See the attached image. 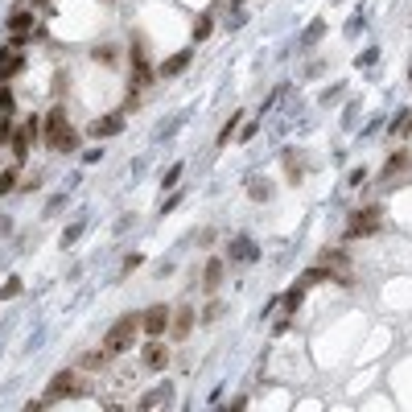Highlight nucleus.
<instances>
[{
    "label": "nucleus",
    "mask_w": 412,
    "mask_h": 412,
    "mask_svg": "<svg viewBox=\"0 0 412 412\" xmlns=\"http://www.w3.org/2000/svg\"><path fill=\"white\" fill-rule=\"evenodd\" d=\"M91 392V383L83 379V371L79 367H62V371H54V379L46 383V404H58V400H79V396H87Z\"/></svg>",
    "instance_id": "f257e3e1"
},
{
    "label": "nucleus",
    "mask_w": 412,
    "mask_h": 412,
    "mask_svg": "<svg viewBox=\"0 0 412 412\" xmlns=\"http://www.w3.org/2000/svg\"><path fill=\"white\" fill-rule=\"evenodd\" d=\"M140 338V314H124V318H116L112 326H107V334H103V351L116 359V355H124V351H132Z\"/></svg>",
    "instance_id": "f03ea898"
},
{
    "label": "nucleus",
    "mask_w": 412,
    "mask_h": 412,
    "mask_svg": "<svg viewBox=\"0 0 412 412\" xmlns=\"http://www.w3.org/2000/svg\"><path fill=\"white\" fill-rule=\"evenodd\" d=\"M383 227V206L379 202H371V206H359V211H351V219H346V239H367V235H375V231Z\"/></svg>",
    "instance_id": "7ed1b4c3"
},
{
    "label": "nucleus",
    "mask_w": 412,
    "mask_h": 412,
    "mask_svg": "<svg viewBox=\"0 0 412 412\" xmlns=\"http://www.w3.org/2000/svg\"><path fill=\"white\" fill-rule=\"evenodd\" d=\"M128 62H132V87L144 91V87H153V79H157V70L148 66V42L132 33V42H128Z\"/></svg>",
    "instance_id": "20e7f679"
},
{
    "label": "nucleus",
    "mask_w": 412,
    "mask_h": 412,
    "mask_svg": "<svg viewBox=\"0 0 412 412\" xmlns=\"http://www.w3.org/2000/svg\"><path fill=\"white\" fill-rule=\"evenodd\" d=\"M38 137H42V120H38V116H29L21 128H13V137H8V153L17 157V165L29 157V148H33V140H38Z\"/></svg>",
    "instance_id": "39448f33"
},
{
    "label": "nucleus",
    "mask_w": 412,
    "mask_h": 412,
    "mask_svg": "<svg viewBox=\"0 0 412 412\" xmlns=\"http://www.w3.org/2000/svg\"><path fill=\"white\" fill-rule=\"evenodd\" d=\"M194 326H198V310L182 301V305H174V314H169V338L174 342H185L190 334H194Z\"/></svg>",
    "instance_id": "423d86ee"
},
{
    "label": "nucleus",
    "mask_w": 412,
    "mask_h": 412,
    "mask_svg": "<svg viewBox=\"0 0 412 412\" xmlns=\"http://www.w3.org/2000/svg\"><path fill=\"white\" fill-rule=\"evenodd\" d=\"M318 264H326L330 273L338 276V284H342V289H351V284H355V276H351V256H346L342 247H326V252H318Z\"/></svg>",
    "instance_id": "0eeeda50"
},
{
    "label": "nucleus",
    "mask_w": 412,
    "mask_h": 412,
    "mask_svg": "<svg viewBox=\"0 0 412 412\" xmlns=\"http://www.w3.org/2000/svg\"><path fill=\"white\" fill-rule=\"evenodd\" d=\"M169 314H174V310L161 305V301L148 305V310L140 314V334H148V338H165V334H169Z\"/></svg>",
    "instance_id": "6e6552de"
},
{
    "label": "nucleus",
    "mask_w": 412,
    "mask_h": 412,
    "mask_svg": "<svg viewBox=\"0 0 412 412\" xmlns=\"http://www.w3.org/2000/svg\"><path fill=\"white\" fill-rule=\"evenodd\" d=\"M412 174V148H396L388 161H383V169H379V182H404Z\"/></svg>",
    "instance_id": "1a4fd4ad"
},
{
    "label": "nucleus",
    "mask_w": 412,
    "mask_h": 412,
    "mask_svg": "<svg viewBox=\"0 0 412 412\" xmlns=\"http://www.w3.org/2000/svg\"><path fill=\"white\" fill-rule=\"evenodd\" d=\"M223 280H227V260H223V256H211V260H206V268H202V280H198V284H202V293H206V297H215V293L223 289Z\"/></svg>",
    "instance_id": "9d476101"
},
{
    "label": "nucleus",
    "mask_w": 412,
    "mask_h": 412,
    "mask_svg": "<svg viewBox=\"0 0 412 412\" xmlns=\"http://www.w3.org/2000/svg\"><path fill=\"white\" fill-rule=\"evenodd\" d=\"M140 363L148 367V371H165V367L174 363V355H169V346H165L161 338H148V342L140 346Z\"/></svg>",
    "instance_id": "9b49d317"
},
{
    "label": "nucleus",
    "mask_w": 412,
    "mask_h": 412,
    "mask_svg": "<svg viewBox=\"0 0 412 412\" xmlns=\"http://www.w3.org/2000/svg\"><path fill=\"white\" fill-rule=\"evenodd\" d=\"M66 128H70V116H66V107H62V103H54V107L46 112V120H42V140H46V144H54V140L62 137Z\"/></svg>",
    "instance_id": "f8f14e48"
},
{
    "label": "nucleus",
    "mask_w": 412,
    "mask_h": 412,
    "mask_svg": "<svg viewBox=\"0 0 412 412\" xmlns=\"http://www.w3.org/2000/svg\"><path fill=\"white\" fill-rule=\"evenodd\" d=\"M95 140H107V137H120L124 132V112H112V116H99L91 120V128H87Z\"/></svg>",
    "instance_id": "ddd939ff"
},
{
    "label": "nucleus",
    "mask_w": 412,
    "mask_h": 412,
    "mask_svg": "<svg viewBox=\"0 0 412 412\" xmlns=\"http://www.w3.org/2000/svg\"><path fill=\"white\" fill-rule=\"evenodd\" d=\"M227 256L235 260V264H256V260H260V247H256L247 235H235V239L227 243Z\"/></svg>",
    "instance_id": "4468645a"
},
{
    "label": "nucleus",
    "mask_w": 412,
    "mask_h": 412,
    "mask_svg": "<svg viewBox=\"0 0 412 412\" xmlns=\"http://www.w3.org/2000/svg\"><path fill=\"white\" fill-rule=\"evenodd\" d=\"M33 4H17L13 13H8V21H4V29L8 33H33Z\"/></svg>",
    "instance_id": "2eb2a0df"
},
{
    "label": "nucleus",
    "mask_w": 412,
    "mask_h": 412,
    "mask_svg": "<svg viewBox=\"0 0 412 412\" xmlns=\"http://www.w3.org/2000/svg\"><path fill=\"white\" fill-rule=\"evenodd\" d=\"M280 161H284V174H289V182H293V185L305 182V174H310V169H305V157H301L297 148H284V153H280Z\"/></svg>",
    "instance_id": "dca6fc26"
},
{
    "label": "nucleus",
    "mask_w": 412,
    "mask_h": 412,
    "mask_svg": "<svg viewBox=\"0 0 412 412\" xmlns=\"http://www.w3.org/2000/svg\"><path fill=\"white\" fill-rule=\"evenodd\" d=\"M190 58H194V49H178L174 58L157 62V79H174V75H182L185 66H190Z\"/></svg>",
    "instance_id": "f3484780"
},
{
    "label": "nucleus",
    "mask_w": 412,
    "mask_h": 412,
    "mask_svg": "<svg viewBox=\"0 0 412 412\" xmlns=\"http://www.w3.org/2000/svg\"><path fill=\"white\" fill-rule=\"evenodd\" d=\"M107 363H112V355L99 346V351H87L83 359H79V371H87V375H99V371H107Z\"/></svg>",
    "instance_id": "a211bd4d"
},
{
    "label": "nucleus",
    "mask_w": 412,
    "mask_h": 412,
    "mask_svg": "<svg viewBox=\"0 0 412 412\" xmlns=\"http://www.w3.org/2000/svg\"><path fill=\"white\" fill-rule=\"evenodd\" d=\"M21 66H25V58H21V54H8V49H0V79H4V83H8V79L21 70Z\"/></svg>",
    "instance_id": "6ab92c4d"
},
{
    "label": "nucleus",
    "mask_w": 412,
    "mask_h": 412,
    "mask_svg": "<svg viewBox=\"0 0 412 412\" xmlns=\"http://www.w3.org/2000/svg\"><path fill=\"white\" fill-rule=\"evenodd\" d=\"M95 62H103V66H120V46H112V42H103V46L91 49Z\"/></svg>",
    "instance_id": "aec40b11"
},
{
    "label": "nucleus",
    "mask_w": 412,
    "mask_h": 412,
    "mask_svg": "<svg viewBox=\"0 0 412 412\" xmlns=\"http://www.w3.org/2000/svg\"><path fill=\"white\" fill-rule=\"evenodd\" d=\"M301 301H305V284H293V289L284 293V301H280V305H284V314L293 318V314L301 310Z\"/></svg>",
    "instance_id": "412c9836"
},
{
    "label": "nucleus",
    "mask_w": 412,
    "mask_h": 412,
    "mask_svg": "<svg viewBox=\"0 0 412 412\" xmlns=\"http://www.w3.org/2000/svg\"><path fill=\"white\" fill-rule=\"evenodd\" d=\"M79 128H66V132H62V137L54 140V144H49V148H54V153H75V148H79Z\"/></svg>",
    "instance_id": "4be33fe9"
},
{
    "label": "nucleus",
    "mask_w": 412,
    "mask_h": 412,
    "mask_svg": "<svg viewBox=\"0 0 412 412\" xmlns=\"http://www.w3.org/2000/svg\"><path fill=\"white\" fill-rule=\"evenodd\" d=\"M247 194H252V202H268V198H273V185H268V178H252V182H247Z\"/></svg>",
    "instance_id": "5701e85b"
},
{
    "label": "nucleus",
    "mask_w": 412,
    "mask_h": 412,
    "mask_svg": "<svg viewBox=\"0 0 412 412\" xmlns=\"http://www.w3.org/2000/svg\"><path fill=\"white\" fill-rule=\"evenodd\" d=\"M17 185H21V169H17V165H8V169H0V198H4V194H13Z\"/></svg>",
    "instance_id": "b1692460"
},
{
    "label": "nucleus",
    "mask_w": 412,
    "mask_h": 412,
    "mask_svg": "<svg viewBox=\"0 0 412 412\" xmlns=\"http://www.w3.org/2000/svg\"><path fill=\"white\" fill-rule=\"evenodd\" d=\"M211 29H215V17H211V13H202V17L194 21V29H190V38H194V42H206V38H211Z\"/></svg>",
    "instance_id": "393cba45"
},
{
    "label": "nucleus",
    "mask_w": 412,
    "mask_h": 412,
    "mask_svg": "<svg viewBox=\"0 0 412 412\" xmlns=\"http://www.w3.org/2000/svg\"><path fill=\"white\" fill-rule=\"evenodd\" d=\"M239 116H243V112H231V120L223 124V128H219V140H215L219 148H227V144H231V137L239 132Z\"/></svg>",
    "instance_id": "a878e982"
},
{
    "label": "nucleus",
    "mask_w": 412,
    "mask_h": 412,
    "mask_svg": "<svg viewBox=\"0 0 412 412\" xmlns=\"http://www.w3.org/2000/svg\"><path fill=\"white\" fill-rule=\"evenodd\" d=\"M219 318H223V301H219V297H211V301H206V310H202V318H198V326H215Z\"/></svg>",
    "instance_id": "bb28decb"
},
{
    "label": "nucleus",
    "mask_w": 412,
    "mask_h": 412,
    "mask_svg": "<svg viewBox=\"0 0 412 412\" xmlns=\"http://www.w3.org/2000/svg\"><path fill=\"white\" fill-rule=\"evenodd\" d=\"M0 112H8V116L17 112V95H13V87H8V83H0Z\"/></svg>",
    "instance_id": "cd10ccee"
},
{
    "label": "nucleus",
    "mask_w": 412,
    "mask_h": 412,
    "mask_svg": "<svg viewBox=\"0 0 412 412\" xmlns=\"http://www.w3.org/2000/svg\"><path fill=\"white\" fill-rule=\"evenodd\" d=\"M153 404H169V388H157V392H148L140 400V409H153Z\"/></svg>",
    "instance_id": "c85d7f7f"
},
{
    "label": "nucleus",
    "mask_w": 412,
    "mask_h": 412,
    "mask_svg": "<svg viewBox=\"0 0 412 412\" xmlns=\"http://www.w3.org/2000/svg\"><path fill=\"white\" fill-rule=\"evenodd\" d=\"M178 178H182V161H174V165L161 174V185H165V190H174V185H178Z\"/></svg>",
    "instance_id": "c756f323"
},
{
    "label": "nucleus",
    "mask_w": 412,
    "mask_h": 412,
    "mask_svg": "<svg viewBox=\"0 0 412 412\" xmlns=\"http://www.w3.org/2000/svg\"><path fill=\"white\" fill-rule=\"evenodd\" d=\"M13 297H21V280H17V276H13V280L0 289V301H13Z\"/></svg>",
    "instance_id": "7c9ffc66"
},
{
    "label": "nucleus",
    "mask_w": 412,
    "mask_h": 412,
    "mask_svg": "<svg viewBox=\"0 0 412 412\" xmlns=\"http://www.w3.org/2000/svg\"><path fill=\"white\" fill-rule=\"evenodd\" d=\"M8 137H13V116L0 112V144H8Z\"/></svg>",
    "instance_id": "2f4dec72"
},
{
    "label": "nucleus",
    "mask_w": 412,
    "mask_h": 412,
    "mask_svg": "<svg viewBox=\"0 0 412 412\" xmlns=\"http://www.w3.org/2000/svg\"><path fill=\"white\" fill-rule=\"evenodd\" d=\"M140 264H144V256H140V252H132V256H124V276H128V273H137Z\"/></svg>",
    "instance_id": "473e14b6"
},
{
    "label": "nucleus",
    "mask_w": 412,
    "mask_h": 412,
    "mask_svg": "<svg viewBox=\"0 0 412 412\" xmlns=\"http://www.w3.org/2000/svg\"><path fill=\"white\" fill-rule=\"evenodd\" d=\"M346 185H367V169H351V178H346Z\"/></svg>",
    "instance_id": "72a5a7b5"
},
{
    "label": "nucleus",
    "mask_w": 412,
    "mask_h": 412,
    "mask_svg": "<svg viewBox=\"0 0 412 412\" xmlns=\"http://www.w3.org/2000/svg\"><path fill=\"white\" fill-rule=\"evenodd\" d=\"M79 231H83L79 223H75V227H66V231H62V247H66V243H75V239H79Z\"/></svg>",
    "instance_id": "f704fd0d"
},
{
    "label": "nucleus",
    "mask_w": 412,
    "mask_h": 412,
    "mask_svg": "<svg viewBox=\"0 0 412 412\" xmlns=\"http://www.w3.org/2000/svg\"><path fill=\"white\" fill-rule=\"evenodd\" d=\"M321 29H326L321 21H318V25H310V33H305V42H318V38H321Z\"/></svg>",
    "instance_id": "c9c22d12"
},
{
    "label": "nucleus",
    "mask_w": 412,
    "mask_h": 412,
    "mask_svg": "<svg viewBox=\"0 0 412 412\" xmlns=\"http://www.w3.org/2000/svg\"><path fill=\"white\" fill-rule=\"evenodd\" d=\"M38 185H42V178H38V174H33V178H25V182L17 185V190H38Z\"/></svg>",
    "instance_id": "e433bc0d"
},
{
    "label": "nucleus",
    "mask_w": 412,
    "mask_h": 412,
    "mask_svg": "<svg viewBox=\"0 0 412 412\" xmlns=\"http://www.w3.org/2000/svg\"><path fill=\"white\" fill-rule=\"evenodd\" d=\"M29 4H33V8H46L49 0H29Z\"/></svg>",
    "instance_id": "4c0bfd02"
},
{
    "label": "nucleus",
    "mask_w": 412,
    "mask_h": 412,
    "mask_svg": "<svg viewBox=\"0 0 412 412\" xmlns=\"http://www.w3.org/2000/svg\"><path fill=\"white\" fill-rule=\"evenodd\" d=\"M409 79H412V70H409Z\"/></svg>",
    "instance_id": "58836bf2"
},
{
    "label": "nucleus",
    "mask_w": 412,
    "mask_h": 412,
    "mask_svg": "<svg viewBox=\"0 0 412 412\" xmlns=\"http://www.w3.org/2000/svg\"><path fill=\"white\" fill-rule=\"evenodd\" d=\"M0 83H4V79H0Z\"/></svg>",
    "instance_id": "ea45409f"
},
{
    "label": "nucleus",
    "mask_w": 412,
    "mask_h": 412,
    "mask_svg": "<svg viewBox=\"0 0 412 412\" xmlns=\"http://www.w3.org/2000/svg\"><path fill=\"white\" fill-rule=\"evenodd\" d=\"M409 116H412V112H409Z\"/></svg>",
    "instance_id": "a19ab883"
}]
</instances>
